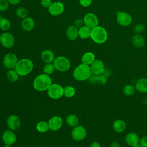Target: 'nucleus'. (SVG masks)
<instances>
[{
    "label": "nucleus",
    "mask_w": 147,
    "mask_h": 147,
    "mask_svg": "<svg viewBox=\"0 0 147 147\" xmlns=\"http://www.w3.org/2000/svg\"><path fill=\"white\" fill-rule=\"evenodd\" d=\"M52 84L51 77L47 74H42L38 75L34 79L33 86L38 91H44L48 90Z\"/></svg>",
    "instance_id": "f257e3e1"
},
{
    "label": "nucleus",
    "mask_w": 147,
    "mask_h": 147,
    "mask_svg": "<svg viewBox=\"0 0 147 147\" xmlns=\"http://www.w3.org/2000/svg\"><path fill=\"white\" fill-rule=\"evenodd\" d=\"M90 66L82 63L79 65L74 71V78L79 81H84L87 80L92 75Z\"/></svg>",
    "instance_id": "f03ea898"
},
{
    "label": "nucleus",
    "mask_w": 147,
    "mask_h": 147,
    "mask_svg": "<svg viewBox=\"0 0 147 147\" xmlns=\"http://www.w3.org/2000/svg\"><path fill=\"white\" fill-rule=\"evenodd\" d=\"M33 69V63L29 59H22L18 61L14 69L21 76H26L29 74Z\"/></svg>",
    "instance_id": "7ed1b4c3"
},
{
    "label": "nucleus",
    "mask_w": 147,
    "mask_h": 147,
    "mask_svg": "<svg viewBox=\"0 0 147 147\" xmlns=\"http://www.w3.org/2000/svg\"><path fill=\"white\" fill-rule=\"evenodd\" d=\"M90 37L95 43L103 44L107 40V33L104 28L97 26L91 29Z\"/></svg>",
    "instance_id": "20e7f679"
},
{
    "label": "nucleus",
    "mask_w": 147,
    "mask_h": 147,
    "mask_svg": "<svg viewBox=\"0 0 147 147\" xmlns=\"http://www.w3.org/2000/svg\"><path fill=\"white\" fill-rule=\"evenodd\" d=\"M53 64L55 69L62 72L68 71L71 67V63L68 59L63 56H59L56 57Z\"/></svg>",
    "instance_id": "39448f33"
},
{
    "label": "nucleus",
    "mask_w": 147,
    "mask_h": 147,
    "mask_svg": "<svg viewBox=\"0 0 147 147\" xmlns=\"http://www.w3.org/2000/svg\"><path fill=\"white\" fill-rule=\"evenodd\" d=\"M47 92L49 98L53 99H58L63 95V87L59 84L53 83L49 87Z\"/></svg>",
    "instance_id": "423d86ee"
},
{
    "label": "nucleus",
    "mask_w": 147,
    "mask_h": 147,
    "mask_svg": "<svg viewBox=\"0 0 147 147\" xmlns=\"http://www.w3.org/2000/svg\"><path fill=\"white\" fill-rule=\"evenodd\" d=\"M0 43L4 48H10L14 45V37L10 32H3L0 35Z\"/></svg>",
    "instance_id": "0eeeda50"
},
{
    "label": "nucleus",
    "mask_w": 147,
    "mask_h": 147,
    "mask_svg": "<svg viewBox=\"0 0 147 147\" xmlns=\"http://www.w3.org/2000/svg\"><path fill=\"white\" fill-rule=\"evenodd\" d=\"M17 62V57L13 53H8L6 54L3 59V65L5 68L8 69L14 68Z\"/></svg>",
    "instance_id": "6e6552de"
},
{
    "label": "nucleus",
    "mask_w": 147,
    "mask_h": 147,
    "mask_svg": "<svg viewBox=\"0 0 147 147\" xmlns=\"http://www.w3.org/2000/svg\"><path fill=\"white\" fill-rule=\"evenodd\" d=\"M86 130L82 126L78 125L74 127L71 132V136L72 138L76 141L83 140L86 137Z\"/></svg>",
    "instance_id": "1a4fd4ad"
},
{
    "label": "nucleus",
    "mask_w": 147,
    "mask_h": 147,
    "mask_svg": "<svg viewBox=\"0 0 147 147\" xmlns=\"http://www.w3.org/2000/svg\"><path fill=\"white\" fill-rule=\"evenodd\" d=\"M117 21L121 26H126L132 22V17L126 12L118 11L117 12Z\"/></svg>",
    "instance_id": "9d476101"
},
{
    "label": "nucleus",
    "mask_w": 147,
    "mask_h": 147,
    "mask_svg": "<svg viewBox=\"0 0 147 147\" xmlns=\"http://www.w3.org/2000/svg\"><path fill=\"white\" fill-rule=\"evenodd\" d=\"M83 21L84 25L91 29L97 26L99 23V20L97 16L92 13L86 14L84 17Z\"/></svg>",
    "instance_id": "9b49d317"
},
{
    "label": "nucleus",
    "mask_w": 147,
    "mask_h": 147,
    "mask_svg": "<svg viewBox=\"0 0 147 147\" xmlns=\"http://www.w3.org/2000/svg\"><path fill=\"white\" fill-rule=\"evenodd\" d=\"M48 12L52 16H59L61 14L64 10V5L60 2H52L48 8Z\"/></svg>",
    "instance_id": "f8f14e48"
},
{
    "label": "nucleus",
    "mask_w": 147,
    "mask_h": 147,
    "mask_svg": "<svg viewBox=\"0 0 147 147\" xmlns=\"http://www.w3.org/2000/svg\"><path fill=\"white\" fill-rule=\"evenodd\" d=\"M63 125L62 118L59 115L51 117L48 121L49 128L52 131H57L61 128Z\"/></svg>",
    "instance_id": "ddd939ff"
},
{
    "label": "nucleus",
    "mask_w": 147,
    "mask_h": 147,
    "mask_svg": "<svg viewBox=\"0 0 147 147\" xmlns=\"http://www.w3.org/2000/svg\"><path fill=\"white\" fill-rule=\"evenodd\" d=\"M90 68L92 74L94 75L103 74L105 71V65L103 62L100 60H95L90 65Z\"/></svg>",
    "instance_id": "4468645a"
},
{
    "label": "nucleus",
    "mask_w": 147,
    "mask_h": 147,
    "mask_svg": "<svg viewBox=\"0 0 147 147\" xmlns=\"http://www.w3.org/2000/svg\"><path fill=\"white\" fill-rule=\"evenodd\" d=\"M7 125L8 127L11 130L18 129L21 125V120L16 115H10L7 119Z\"/></svg>",
    "instance_id": "2eb2a0df"
},
{
    "label": "nucleus",
    "mask_w": 147,
    "mask_h": 147,
    "mask_svg": "<svg viewBox=\"0 0 147 147\" xmlns=\"http://www.w3.org/2000/svg\"><path fill=\"white\" fill-rule=\"evenodd\" d=\"M2 138L5 144L12 145L17 140L16 134L11 130H5L2 136Z\"/></svg>",
    "instance_id": "dca6fc26"
},
{
    "label": "nucleus",
    "mask_w": 147,
    "mask_h": 147,
    "mask_svg": "<svg viewBox=\"0 0 147 147\" xmlns=\"http://www.w3.org/2000/svg\"><path fill=\"white\" fill-rule=\"evenodd\" d=\"M35 26L34 20L30 17H27L24 18L21 22L22 28L26 32H29L33 30Z\"/></svg>",
    "instance_id": "f3484780"
},
{
    "label": "nucleus",
    "mask_w": 147,
    "mask_h": 147,
    "mask_svg": "<svg viewBox=\"0 0 147 147\" xmlns=\"http://www.w3.org/2000/svg\"><path fill=\"white\" fill-rule=\"evenodd\" d=\"M41 58L45 63H50L53 62L55 60V55L53 51L50 49L43 51L41 54Z\"/></svg>",
    "instance_id": "a211bd4d"
},
{
    "label": "nucleus",
    "mask_w": 147,
    "mask_h": 147,
    "mask_svg": "<svg viewBox=\"0 0 147 147\" xmlns=\"http://www.w3.org/2000/svg\"><path fill=\"white\" fill-rule=\"evenodd\" d=\"M135 88L141 93L147 92V79L145 78L139 79L136 83Z\"/></svg>",
    "instance_id": "6ab92c4d"
},
{
    "label": "nucleus",
    "mask_w": 147,
    "mask_h": 147,
    "mask_svg": "<svg viewBox=\"0 0 147 147\" xmlns=\"http://www.w3.org/2000/svg\"><path fill=\"white\" fill-rule=\"evenodd\" d=\"M66 35L68 38L70 40H76L79 36L78 28L75 25L69 26L66 30Z\"/></svg>",
    "instance_id": "aec40b11"
},
{
    "label": "nucleus",
    "mask_w": 147,
    "mask_h": 147,
    "mask_svg": "<svg viewBox=\"0 0 147 147\" xmlns=\"http://www.w3.org/2000/svg\"><path fill=\"white\" fill-rule=\"evenodd\" d=\"M126 142L129 146H133L137 144H138L140 142V138L135 133H128L125 138Z\"/></svg>",
    "instance_id": "412c9836"
},
{
    "label": "nucleus",
    "mask_w": 147,
    "mask_h": 147,
    "mask_svg": "<svg viewBox=\"0 0 147 147\" xmlns=\"http://www.w3.org/2000/svg\"><path fill=\"white\" fill-rule=\"evenodd\" d=\"M88 79L91 83H97L101 85L105 84L107 82V77L103 74H100V75L92 74Z\"/></svg>",
    "instance_id": "4be33fe9"
},
{
    "label": "nucleus",
    "mask_w": 147,
    "mask_h": 147,
    "mask_svg": "<svg viewBox=\"0 0 147 147\" xmlns=\"http://www.w3.org/2000/svg\"><path fill=\"white\" fill-rule=\"evenodd\" d=\"M113 127L115 132L122 133L126 129V123L122 119H117L114 122Z\"/></svg>",
    "instance_id": "5701e85b"
},
{
    "label": "nucleus",
    "mask_w": 147,
    "mask_h": 147,
    "mask_svg": "<svg viewBox=\"0 0 147 147\" xmlns=\"http://www.w3.org/2000/svg\"><path fill=\"white\" fill-rule=\"evenodd\" d=\"M78 33L80 38L83 39L88 38L91 37V29L86 25H83L78 29Z\"/></svg>",
    "instance_id": "b1692460"
},
{
    "label": "nucleus",
    "mask_w": 147,
    "mask_h": 147,
    "mask_svg": "<svg viewBox=\"0 0 147 147\" xmlns=\"http://www.w3.org/2000/svg\"><path fill=\"white\" fill-rule=\"evenodd\" d=\"M131 42L133 45L137 48H141L143 47L145 44L144 38L138 34H135L131 38Z\"/></svg>",
    "instance_id": "393cba45"
},
{
    "label": "nucleus",
    "mask_w": 147,
    "mask_h": 147,
    "mask_svg": "<svg viewBox=\"0 0 147 147\" xmlns=\"http://www.w3.org/2000/svg\"><path fill=\"white\" fill-rule=\"evenodd\" d=\"M95 60V57L94 54L90 52H87L85 53L82 57V63L88 65H91Z\"/></svg>",
    "instance_id": "a878e982"
},
{
    "label": "nucleus",
    "mask_w": 147,
    "mask_h": 147,
    "mask_svg": "<svg viewBox=\"0 0 147 147\" xmlns=\"http://www.w3.org/2000/svg\"><path fill=\"white\" fill-rule=\"evenodd\" d=\"M66 123L71 127H75L79 124V118L74 114H69L66 118Z\"/></svg>",
    "instance_id": "bb28decb"
},
{
    "label": "nucleus",
    "mask_w": 147,
    "mask_h": 147,
    "mask_svg": "<svg viewBox=\"0 0 147 147\" xmlns=\"http://www.w3.org/2000/svg\"><path fill=\"white\" fill-rule=\"evenodd\" d=\"M7 78L11 82H16L19 77V74L17 72L15 69H9L6 74Z\"/></svg>",
    "instance_id": "cd10ccee"
},
{
    "label": "nucleus",
    "mask_w": 147,
    "mask_h": 147,
    "mask_svg": "<svg viewBox=\"0 0 147 147\" xmlns=\"http://www.w3.org/2000/svg\"><path fill=\"white\" fill-rule=\"evenodd\" d=\"M11 26L10 21L5 17H2L0 20V29L2 31L6 32L8 30Z\"/></svg>",
    "instance_id": "c85d7f7f"
},
{
    "label": "nucleus",
    "mask_w": 147,
    "mask_h": 147,
    "mask_svg": "<svg viewBox=\"0 0 147 147\" xmlns=\"http://www.w3.org/2000/svg\"><path fill=\"white\" fill-rule=\"evenodd\" d=\"M75 94V89L71 86H65L63 88V95L67 98H72Z\"/></svg>",
    "instance_id": "c756f323"
},
{
    "label": "nucleus",
    "mask_w": 147,
    "mask_h": 147,
    "mask_svg": "<svg viewBox=\"0 0 147 147\" xmlns=\"http://www.w3.org/2000/svg\"><path fill=\"white\" fill-rule=\"evenodd\" d=\"M36 129L40 133H45L49 129L48 122L46 121H40L36 125Z\"/></svg>",
    "instance_id": "7c9ffc66"
},
{
    "label": "nucleus",
    "mask_w": 147,
    "mask_h": 147,
    "mask_svg": "<svg viewBox=\"0 0 147 147\" xmlns=\"http://www.w3.org/2000/svg\"><path fill=\"white\" fill-rule=\"evenodd\" d=\"M16 16L18 17L24 19V18L28 17V11L27 10V9L26 8L23 7H18L16 10Z\"/></svg>",
    "instance_id": "2f4dec72"
},
{
    "label": "nucleus",
    "mask_w": 147,
    "mask_h": 147,
    "mask_svg": "<svg viewBox=\"0 0 147 147\" xmlns=\"http://www.w3.org/2000/svg\"><path fill=\"white\" fill-rule=\"evenodd\" d=\"M136 88L131 84L126 85L123 90V94L126 96H131L133 95L135 92Z\"/></svg>",
    "instance_id": "473e14b6"
},
{
    "label": "nucleus",
    "mask_w": 147,
    "mask_h": 147,
    "mask_svg": "<svg viewBox=\"0 0 147 147\" xmlns=\"http://www.w3.org/2000/svg\"><path fill=\"white\" fill-rule=\"evenodd\" d=\"M55 69V68L52 63H45V64L43 67V71L44 74H47L48 75L53 73Z\"/></svg>",
    "instance_id": "72a5a7b5"
},
{
    "label": "nucleus",
    "mask_w": 147,
    "mask_h": 147,
    "mask_svg": "<svg viewBox=\"0 0 147 147\" xmlns=\"http://www.w3.org/2000/svg\"><path fill=\"white\" fill-rule=\"evenodd\" d=\"M9 4L7 0H0V11H6L9 8Z\"/></svg>",
    "instance_id": "f704fd0d"
},
{
    "label": "nucleus",
    "mask_w": 147,
    "mask_h": 147,
    "mask_svg": "<svg viewBox=\"0 0 147 147\" xmlns=\"http://www.w3.org/2000/svg\"><path fill=\"white\" fill-rule=\"evenodd\" d=\"M144 29H145L144 25L142 24L139 23V24H137L134 26V31L135 33H136L137 34H139V33H141V32H142L144 31Z\"/></svg>",
    "instance_id": "c9c22d12"
},
{
    "label": "nucleus",
    "mask_w": 147,
    "mask_h": 147,
    "mask_svg": "<svg viewBox=\"0 0 147 147\" xmlns=\"http://www.w3.org/2000/svg\"><path fill=\"white\" fill-rule=\"evenodd\" d=\"M52 3L51 0H41V5L42 7L45 8H49V7Z\"/></svg>",
    "instance_id": "e433bc0d"
},
{
    "label": "nucleus",
    "mask_w": 147,
    "mask_h": 147,
    "mask_svg": "<svg viewBox=\"0 0 147 147\" xmlns=\"http://www.w3.org/2000/svg\"><path fill=\"white\" fill-rule=\"evenodd\" d=\"M79 3L83 7H88L92 3V0H79Z\"/></svg>",
    "instance_id": "4c0bfd02"
},
{
    "label": "nucleus",
    "mask_w": 147,
    "mask_h": 147,
    "mask_svg": "<svg viewBox=\"0 0 147 147\" xmlns=\"http://www.w3.org/2000/svg\"><path fill=\"white\" fill-rule=\"evenodd\" d=\"M84 24V21L83 20H82L80 18H78L74 21V25L76 28H80L82 26H83Z\"/></svg>",
    "instance_id": "58836bf2"
},
{
    "label": "nucleus",
    "mask_w": 147,
    "mask_h": 147,
    "mask_svg": "<svg viewBox=\"0 0 147 147\" xmlns=\"http://www.w3.org/2000/svg\"><path fill=\"white\" fill-rule=\"evenodd\" d=\"M140 145L142 147H147V136H144L140 140Z\"/></svg>",
    "instance_id": "ea45409f"
},
{
    "label": "nucleus",
    "mask_w": 147,
    "mask_h": 147,
    "mask_svg": "<svg viewBox=\"0 0 147 147\" xmlns=\"http://www.w3.org/2000/svg\"><path fill=\"white\" fill-rule=\"evenodd\" d=\"M10 4H11L13 5H16L18 3H19L21 0H7Z\"/></svg>",
    "instance_id": "a19ab883"
},
{
    "label": "nucleus",
    "mask_w": 147,
    "mask_h": 147,
    "mask_svg": "<svg viewBox=\"0 0 147 147\" xmlns=\"http://www.w3.org/2000/svg\"><path fill=\"white\" fill-rule=\"evenodd\" d=\"M90 147H101L100 144L99 142H96V141H94L92 142L90 145Z\"/></svg>",
    "instance_id": "79ce46f5"
},
{
    "label": "nucleus",
    "mask_w": 147,
    "mask_h": 147,
    "mask_svg": "<svg viewBox=\"0 0 147 147\" xmlns=\"http://www.w3.org/2000/svg\"><path fill=\"white\" fill-rule=\"evenodd\" d=\"M111 147H119V144L117 141H114L111 145Z\"/></svg>",
    "instance_id": "37998d69"
},
{
    "label": "nucleus",
    "mask_w": 147,
    "mask_h": 147,
    "mask_svg": "<svg viewBox=\"0 0 147 147\" xmlns=\"http://www.w3.org/2000/svg\"><path fill=\"white\" fill-rule=\"evenodd\" d=\"M132 147H142V146L140 145H139V144H137V145H136L134 146H133Z\"/></svg>",
    "instance_id": "c03bdc74"
},
{
    "label": "nucleus",
    "mask_w": 147,
    "mask_h": 147,
    "mask_svg": "<svg viewBox=\"0 0 147 147\" xmlns=\"http://www.w3.org/2000/svg\"><path fill=\"white\" fill-rule=\"evenodd\" d=\"M4 147H11L10 145H7V144H5V145L4 146Z\"/></svg>",
    "instance_id": "a18cd8bd"
},
{
    "label": "nucleus",
    "mask_w": 147,
    "mask_h": 147,
    "mask_svg": "<svg viewBox=\"0 0 147 147\" xmlns=\"http://www.w3.org/2000/svg\"><path fill=\"white\" fill-rule=\"evenodd\" d=\"M1 18H2V17H1V14H0V20H1Z\"/></svg>",
    "instance_id": "49530a36"
}]
</instances>
